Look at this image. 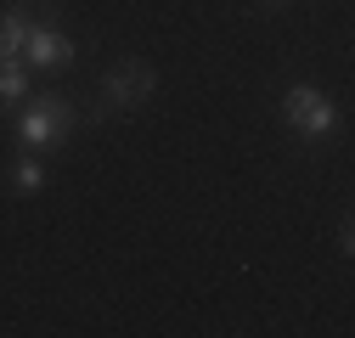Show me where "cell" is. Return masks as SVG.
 Here are the masks:
<instances>
[{
  "instance_id": "3957f363",
  "label": "cell",
  "mask_w": 355,
  "mask_h": 338,
  "mask_svg": "<svg viewBox=\"0 0 355 338\" xmlns=\"http://www.w3.org/2000/svg\"><path fill=\"white\" fill-rule=\"evenodd\" d=\"M153 84H158V73H153L141 57L113 62L107 79H102V113H136V107L153 96Z\"/></svg>"
},
{
  "instance_id": "8992f818",
  "label": "cell",
  "mask_w": 355,
  "mask_h": 338,
  "mask_svg": "<svg viewBox=\"0 0 355 338\" xmlns=\"http://www.w3.org/2000/svg\"><path fill=\"white\" fill-rule=\"evenodd\" d=\"M6 186H12L17 197H34L40 186H46V163H40V152H23V158L6 169Z\"/></svg>"
},
{
  "instance_id": "52a82bcc",
  "label": "cell",
  "mask_w": 355,
  "mask_h": 338,
  "mask_svg": "<svg viewBox=\"0 0 355 338\" xmlns=\"http://www.w3.org/2000/svg\"><path fill=\"white\" fill-rule=\"evenodd\" d=\"M28 102V68L23 57H0V107H17Z\"/></svg>"
},
{
  "instance_id": "277c9868",
  "label": "cell",
  "mask_w": 355,
  "mask_h": 338,
  "mask_svg": "<svg viewBox=\"0 0 355 338\" xmlns=\"http://www.w3.org/2000/svg\"><path fill=\"white\" fill-rule=\"evenodd\" d=\"M73 57H79V46L57 28V17H51V23L34 17V28H28V39H23V62L40 68V73H68Z\"/></svg>"
},
{
  "instance_id": "6da1fadb",
  "label": "cell",
  "mask_w": 355,
  "mask_h": 338,
  "mask_svg": "<svg viewBox=\"0 0 355 338\" xmlns=\"http://www.w3.org/2000/svg\"><path fill=\"white\" fill-rule=\"evenodd\" d=\"M282 118H288V130L299 141H310V147H322V141L338 136V102L322 91V84H310V79H299V84L282 91Z\"/></svg>"
},
{
  "instance_id": "5b68a950",
  "label": "cell",
  "mask_w": 355,
  "mask_h": 338,
  "mask_svg": "<svg viewBox=\"0 0 355 338\" xmlns=\"http://www.w3.org/2000/svg\"><path fill=\"white\" fill-rule=\"evenodd\" d=\"M34 12H40V0H17V6L0 12V57H23V39L34 28Z\"/></svg>"
},
{
  "instance_id": "7a4b0ae2",
  "label": "cell",
  "mask_w": 355,
  "mask_h": 338,
  "mask_svg": "<svg viewBox=\"0 0 355 338\" xmlns=\"http://www.w3.org/2000/svg\"><path fill=\"white\" fill-rule=\"evenodd\" d=\"M73 124H79V113H73L68 96H34L23 107V118H17V147L46 158V152H57L73 136Z\"/></svg>"
},
{
  "instance_id": "ba28073f",
  "label": "cell",
  "mask_w": 355,
  "mask_h": 338,
  "mask_svg": "<svg viewBox=\"0 0 355 338\" xmlns=\"http://www.w3.org/2000/svg\"><path fill=\"white\" fill-rule=\"evenodd\" d=\"M338 248H344V254H349V248H355V220H349V215H344V220H338Z\"/></svg>"
}]
</instances>
